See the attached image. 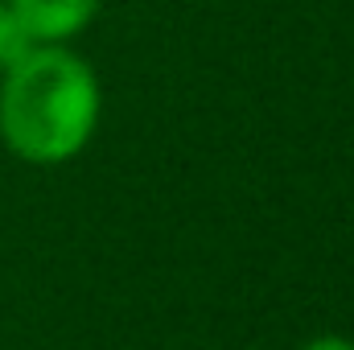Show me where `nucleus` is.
I'll return each instance as SVG.
<instances>
[{"instance_id":"nucleus-1","label":"nucleus","mask_w":354,"mask_h":350,"mask_svg":"<svg viewBox=\"0 0 354 350\" xmlns=\"http://www.w3.org/2000/svg\"><path fill=\"white\" fill-rule=\"evenodd\" d=\"M99 124V79L66 46H29L0 71V140L29 165H62Z\"/></svg>"},{"instance_id":"nucleus-4","label":"nucleus","mask_w":354,"mask_h":350,"mask_svg":"<svg viewBox=\"0 0 354 350\" xmlns=\"http://www.w3.org/2000/svg\"><path fill=\"white\" fill-rule=\"evenodd\" d=\"M305 350H354V342H346V338H334V334H326V338H313Z\"/></svg>"},{"instance_id":"nucleus-3","label":"nucleus","mask_w":354,"mask_h":350,"mask_svg":"<svg viewBox=\"0 0 354 350\" xmlns=\"http://www.w3.org/2000/svg\"><path fill=\"white\" fill-rule=\"evenodd\" d=\"M29 46H33V42H29L25 25L17 21L12 4H8V0H0V71H8V66H12Z\"/></svg>"},{"instance_id":"nucleus-2","label":"nucleus","mask_w":354,"mask_h":350,"mask_svg":"<svg viewBox=\"0 0 354 350\" xmlns=\"http://www.w3.org/2000/svg\"><path fill=\"white\" fill-rule=\"evenodd\" d=\"M33 46H66L83 33L103 0H8Z\"/></svg>"}]
</instances>
